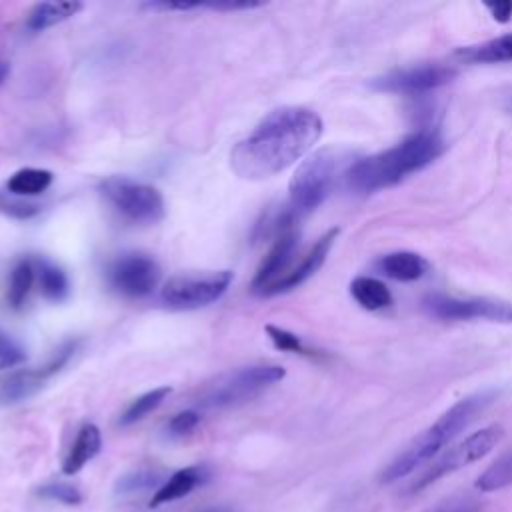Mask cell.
Listing matches in <instances>:
<instances>
[{
	"label": "cell",
	"mask_w": 512,
	"mask_h": 512,
	"mask_svg": "<svg viewBox=\"0 0 512 512\" xmlns=\"http://www.w3.org/2000/svg\"><path fill=\"white\" fill-rule=\"evenodd\" d=\"M322 134V118L304 106L272 110L230 152L232 170L246 180L270 178L306 156Z\"/></svg>",
	"instance_id": "1"
},
{
	"label": "cell",
	"mask_w": 512,
	"mask_h": 512,
	"mask_svg": "<svg viewBox=\"0 0 512 512\" xmlns=\"http://www.w3.org/2000/svg\"><path fill=\"white\" fill-rule=\"evenodd\" d=\"M446 150L438 130L426 128L406 136L396 146L360 158L344 172L346 186L356 194H370L398 184L408 174L432 164Z\"/></svg>",
	"instance_id": "2"
},
{
	"label": "cell",
	"mask_w": 512,
	"mask_h": 512,
	"mask_svg": "<svg viewBox=\"0 0 512 512\" xmlns=\"http://www.w3.org/2000/svg\"><path fill=\"white\" fill-rule=\"evenodd\" d=\"M492 398V392H476L452 404L430 428L418 434L410 446L382 470L380 482L392 484L428 462L446 444H450V440L456 438L492 402Z\"/></svg>",
	"instance_id": "3"
},
{
	"label": "cell",
	"mask_w": 512,
	"mask_h": 512,
	"mask_svg": "<svg viewBox=\"0 0 512 512\" xmlns=\"http://www.w3.org/2000/svg\"><path fill=\"white\" fill-rule=\"evenodd\" d=\"M342 160L344 154L336 148H322L302 160L288 186V206L296 218L312 212L328 198L340 174Z\"/></svg>",
	"instance_id": "4"
},
{
	"label": "cell",
	"mask_w": 512,
	"mask_h": 512,
	"mask_svg": "<svg viewBox=\"0 0 512 512\" xmlns=\"http://www.w3.org/2000/svg\"><path fill=\"white\" fill-rule=\"evenodd\" d=\"M100 194L124 218L140 224L162 220L166 208L158 188L126 176H108L100 182Z\"/></svg>",
	"instance_id": "5"
},
{
	"label": "cell",
	"mask_w": 512,
	"mask_h": 512,
	"mask_svg": "<svg viewBox=\"0 0 512 512\" xmlns=\"http://www.w3.org/2000/svg\"><path fill=\"white\" fill-rule=\"evenodd\" d=\"M284 368L278 364H252L238 368L208 388L202 398L206 408H226L242 404L272 384L284 378Z\"/></svg>",
	"instance_id": "6"
},
{
	"label": "cell",
	"mask_w": 512,
	"mask_h": 512,
	"mask_svg": "<svg viewBox=\"0 0 512 512\" xmlns=\"http://www.w3.org/2000/svg\"><path fill=\"white\" fill-rule=\"evenodd\" d=\"M504 430L498 424L486 426L470 436H466L462 442H458L456 446L448 448L444 454H440L426 470H422L410 484H408V492H420L426 486H430L432 482L440 480L446 474H452L476 460H480L482 456H486L502 438Z\"/></svg>",
	"instance_id": "7"
},
{
	"label": "cell",
	"mask_w": 512,
	"mask_h": 512,
	"mask_svg": "<svg viewBox=\"0 0 512 512\" xmlns=\"http://www.w3.org/2000/svg\"><path fill=\"white\" fill-rule=\"evenodd\" d=\"M232 272H204V274H180L170 278L160 292L164 306L172 310H196L216 302L230 286Z\"/></svg>",
	"instance_id": "8"
},
{
	"label": "cell",
	"mask_w": 512,
	"mask_h": 512,
	"mask_svg": "<svg viewBox=\"0 0 512 512\" xmlns=\"http://www.w3.org/2000/svg\"><path fill=\"white\" fill-rule=\"evenodd\" d=\"M422 304L428 314L440 320L512 322V304L498 298H456L446 294H430Z\"/></svg>",
	"instance_id": "9"
},
{
	"label": "cell",
	"mask_w": 512,
	"mask_h": 512,
	"mask_svg": "<svg viewBox=\"0 0 512 512\" xmlns=\"http://www.w3.org/2000/svg\"><path fill=\"white\" fill-rule=\"evenodd\" d=\"M160 280V268L154 258L146 254H122L108 266L110 286L130 298L150 294Z\"/></svg>",
	"instance_id": "10"
},
{
	"label": "cell",
	"mask_w": 512,
	"mask_h": 512,
	"mask_svg": "<svg viewBox=\"0 0 512 512\" xmlns=\"http://www.w3.org/2000/svg\"><path fill=\"white\" fill-rule=\"evenodd\" d=\"M454 78V70L442 64H420L392 70L372 82L374 88L396 94H422L444 86Z\"/></svg>",
	"instance_id": "11"
},
{
	"label": "cell",
	"mask_w": 512,
	"mask_h": 512,
	"mask_svg": "<svg viewBox=\"0 0 512 512\" xmlns=\"http://www.w3.org/2000/svg\"><path fill=\"white\" fill-rule=\"evenodd\" d=\"M296 248H298V234L294 230H288L274 238L270 252L264 256L252 280V290L256 294L268 296L270 290L292 270L290 264L296 254Z\"/></svg>",
	"instance_id": "12"
},
{
	"label": "cell",
	"mask_w": 512,
	"mask_h": 512,
	"mask_svg": "<svg viewBox=\"0 0 512 512\" xmlns=\"http://www.w3.org/2000/svg\"><path fill=\"white\" fill-rule=\"evenodd\" d=\"M74 352V344H66L64 348H60L56 352V356L42 366L40 370H24V372H16L14 376H10L0 390V398L4 402H20L28 396H32L34 392H38L42 388V384L54 374L58 372L70 358V354Z\"/></svg>",
	"instance_id": "13"
},
{
	"label": "cell",
	"mask_w": 512,
	"mask_h": 512,
	"mask_svg": "<svg viewBox=\"0 0 512 512\" xmlns=\"http://www.w3.org/2000/svg\"><path fill=\"white\" fill-rule=\"evenodd\" d=\"M336 236H338V230H336V228H332V230H328L324 236H320V238L316 240V244L302 256V260H300L296 266H292V270L270 290L268 296L280 294V292H288V290L300 286L302 282H306V280L324 264V260H326V256H328V252H330V248H332Z\"/></svg>",
	"instance_id": "14"
},
{
	"label": "cell",
	"mask_w": 512,
	"mask_h": 512,
	"mask_svg": "<svg viewBox=\"0 0 512 512\" xmlns=\"http://www.w3.org/2000/svg\"><path fill=\"white\" fill-rule=\"evenodd\" d=\"M376 268L392 278V280H400V282H412L422 278L428 272V262L416 254V252H408V250H398V252H390L384 254L378 262Z\"/></svg>",
	"instance_id": "15"
},
{
	"label": "cell",
	"mask_w": 512,
	"mask_h": 512,
	"mask_svg": "<svg viewBox=\"0 0 512 512\" xmlns=\"http://www.w3.org/2000/svg\"><path fill=\"white\" fill-rule=\"evenodd\" d=\"M454 56L468 64H500L512 62V34H504L474 46H462Z\"/></svg>",
	"instance_id": "16"
},
{
	"label": "cell",
	"mask_w": 512,
	"mask_h": 512,
	"mask_svg": "<svg viewBox=\"0 0 512 512\" xmlns=\"http://www.w3.org/2000/svg\"><path fill=\"white\" fill-rule=\"evenodd\" d=\"M206 480V470L200 466H188L182 468L178 472H174L152 496L150 500V508H156L160 504L172 502L176 498H182L186 494H190L198 484H202Z\"/></svg>",
	"instance_id": "17"
},
{
	"label": "cell",
	"mask_w": 512,
	"mask_h": 512,
	"mask_svg": "<svg viewBox=\"0 0 512 512\" xmlns=\"http://www.w3.org/2000/svg\"><path fill=\"white\" fill-rule=\"evenodd\" d=\"M80 10H82V4L80 2H70V0L40 2V4H34L30 8V12L26 14L24 26H26L28 32H42V30L54 26V24H60V22L72 18Z\"/></svg>",
	"instance_id": "18"
},
{
	"label": "cell",
	"mask_w": 512,
	"mask_h": 512,
	"mask_svg": "<svg viewBox=\"0 0 512 512\" xmlns=\"http://www.w3.org/2000/svg\"><path fill=\"white\" fill-rule=\"evenodd\" d=\"M100 448H102L100 430L94 424H84L78 430L76 440L64 458V464H62L64 474H76L78 470H82L84 464L100 452Z\"/></svg>",
	"instance_id": "19"
},
{
	"label": "cell",
	"mask_w": 512,
	"mask_h": 512,
	"mask_svg": "<svg viewBox=\"0 0 512 512\" xmlns=\"http://www.w3.org/2000/svg\"><path fill=\"white\" fill-rule=\"evenodd\" d=\"M32 260H34V270H36V284H38L42 296L52 302L64 300L70 290L64 270L46 258H32Z\"/></svg>",
	"instance_id": "20"
},
{
	"label": "cell",
	"mask_w": 512,
	"mask_h": 512,
	"mask_svg": "<svg viewBox=\"0 0 512 512\" xmlns=\"http://www.w3.org/2000/svg\"><path fill=\"white\" fill-rule=\"evenodd\" d=\"M350 294L364 310H382L392 304V294L386 284L372 276L354 278L350 284Z\"/></svg>",
	"instance_id": "21"
},
{
	"label": "cell",
	"mask_w": 512,
	"mask_h": 512,
	"mask_svg": "<svg viewBox=\"0 0 512 512\" xmlns=\"http://www.w3.org/2000/svg\"><path fill=\"white\" fill-rule=\"evenodd\" d=\"M54 176L50 170L44 168H22L10 176L6 182V188L10 194L24 198V196H36L42 194L50 184Z\"/></svg>",
	"instance_id": "22"
},
{
	"label": "cell",
	"mask_w": 512,
	"mask_h": 512,
	"mask_svg": "<svg viewBox=\"0 0 512 512\" xmlns=\"http://www.w3.org/2000/svg\"><path fill=\"white\" fill-rule=\"evenodd\" d=\"M36 282V270L32 258H22L14 264L8 282V302L12 308H20Z\"/></svg>",
	"instance_id": "23"
},
{
	"label": "cell",
	"mask_w": 512,
	"mask_h": 512,
	"mask_svg": "<svg viewBox=\"0 0 512 512\" xmlns=\"http://www.w3.org/2000/svg\"><path fill=\"white\" fill-rule=\"evenodd\" d=\"M512 484V450L494 460L478 478L476 488L480 492H494Z\"/></svg>",
	"instance_id": "24"
},
{
	"label": "cell",
	"mask_w": 512,
	"mask_h": 512,
	"mask_svg": "<svg viewBox=\"0 0 512 512\" xmlns=\"http://www.w3.org/2000/svg\"><path fill=\"white\" fill-rule=\"evenodd\" d=\"M170 392H172L170 386H160V388H154V390H150V392L138 396V398L132 400V402L128 404V408L122 412L120 424H122V426H130V424L142 420L146 414H150L152 410H156V408L164 402V398H166Z\"/></svg>",
	"instance_id": "25"
},
{
	"label": "cell",
	"mask_w": 512,
	"mask_h": 512,
	"mask_svg": "<svg viewBox=\"0 0 512 512\" xmlns=\"http://www.w3.org/2000/svg\"><path fill=\"white\" fill-rule=\"evenodd\" d=\"M160 482V476L150 472V470H138L122 476L116 484L118 494H132V492H142L146 488H152Z\"/></svg>",
	"instance_id": "26"
},
{
	"label": "cell",
	"mask_w": 512,
	"mask_h": 512,
	"mask_svg": "<svg viewBox=\"0 0 512 512\" xmlns=\"http://www.w3.org/2000/svg\"><path fill=\"white\" fill-rule=\"evenodd\" d=\"M26 360L24 346L0 328V370L14 368Z\"/></svg>",
	"instance_id": "27"
},
{
	"label": "cell",
	"mask_w": 512,
	"mask_h": 512,
	"mask_svg": "<svg viewBox=\"0 0 512 512\" xmlns=\"http://www.w3.org/2000/svg\"><path fill=\"white\" fill-rule=\"evenodd\" d=\"M266 332H268L270 340L274 342V346H276L278 350L308 354V352H306V346H304L302 340H300V336H296L294 332H288V330L278 328V326H272V324L266 326Z\"/></svg>",
	"instance_id": "28"
},
{
	"label": "cell",
	"mask_w": 512,
	"mask_h": 512,
	"mask_svg": "<svg viewBox=\"0 0 512 512\" xmlns=\"http://www.w3.org/2000/svg\"><path fill=\"white\" fill-rule=\"evenodd\" d=\"M36 494L42 496V498H48V500H58V502L70 504V506H72V504H80V500H82L80 492H78L74 486H70V484H60V482L40 486V488L36 490Z\"/></svg>",
	"instance_id": "29"
},
{
	"label": "cell",
	"mask_w": 512,
	"mask_h": 512,
	"mask_svg": "<svg viewBox=\"0 0 512 512\" xmlns=\"http://www.w3.org/2000/svg\"><path fill=\"white\" fill-rule=\"evenodd\" d=\"M0 212L12 216V218H18V220H26V218H32L40 212V206L38 204H32V202H26L22 198H8V196H0Z\"/></svg>",
	"instance_id": "30"
},
{
	"label": "cell",
	"mask_w": 512,
	"mask_h": 512,
	"mask_svg": "<svg viewBox=\"0 0 512 512\" xmlns=\"http://www.w3.org/2000/svg\"><path fill=\"white\" fill-rule=\"evenodd\" d=\"M200 422V414L194 412V410H184V412H178L176 416H172V420L168 422V432L172 436H186L190 434Z\"/></svg>",
	"instance_id": "31"
},
{
	"label": "cell",
	"mask_w": 512,
	"mask_h": 512,
	"mask_svg": "<svg viewBox=\"0 0 512 512\" xmlns=\"http://www.w3.org/2000/svg\"><path fill=\"white\" fill-rule=\"evenodd\" d=\"M426 512H480V506L470 496H452V498L428 508Z\"/></svg>",
	"instance_id": "32"
},
{
	"label": "cell",
	"mask_w": 512,
	"mask_h": 512,
	"mask_svg": "<svg viewBox=\"0 0 512 512\" xmlns=\"http://www.w3.org/2000/svg\"><path fill=\"white\" fill-rule=\"evenodd\" d=\"M264 2H256V0H208V2H200V8H210V10H250V8H258Z\"/></svg>",
	"instance_id": "33"
},
{
	"label": "cell",
	"mask_w": 512,
	"mask_h": 512,
	"mask_svg": "<svg viewBox=\"0 0 512 512\" xmlns=\"http://www.w3.org/2000/svg\"><path fill=\"white\" fill-rule=\"evenodd\" d=\"M486 8L498 22H508L512 18V2L510 0H500V2H488Z\"/></svg>",
	"instance_id": "34"
},
{
	"label": "cell",
	"mask_w": 512,
	"mask_h": 512,
	"mask_svg": "<svg viewBox=\"0 0 512 512\" xmlns=\"http://www.w3.org/2000/svg\"><path fill=\"white\" fill-rule=\"evenodd\" d=\"M8 72H10V68H8V64L6 62H0V84L6 80V76H8Z\"/></svg>",
	"instance_id": "35"
},
{
	"label": "cell",
	"mask_w": 512,
	"mask_h": 512,
	"mask_svg": "<svg viewBox=\"0 0 512 512\" xmlns=\"http://www.w3.org/2000/svg\"><path fill=\"white\" fill-rule=\"evenodd\" d=\"M506 108H508V112H512V94H510L508 100H506Z\"/></svg>",
	"instance_id": "36"
}]
</instances>
